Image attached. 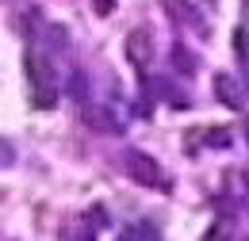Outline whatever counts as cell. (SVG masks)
<instances>
[{"instance_id":"cell-1","label":"cell","mask_w":249,"mask_h":241,"mask_svg":"<svg viewBox=\"0 0 249 241\" xmlns=\"http://www.w3.org/2000/svg\"><path fill=\"white\" fill-rule=\"evenodd\" d=\"M23 73H27V85H31V96L38 107H50L54 103V77H50V65L38 50H27L23 54Z\"/></svg>"},{"instance_id":"cell-2","label":"cell","mask_w":249,"mask_h":241,"mask_svg":"<svg viewBox=\"0 0 249 241\" xmlns=\"http://www.w3.org/2000/svg\"><path fill=\"white\" fill-rule=\"evenodd\" d=\"M126 169L134 172V180H138V184H150V188H165V172L157 169V161H154V157H146V153L130 150V153H126Z\"/></svg>"},{"instance_id":"cell-3","label":"cell","mask_w":249,"mask_h":241,"mask_svg":"<svg viewBox=\"0 0 249 241\" xmlns=\"http://www.w3.org/2000/svg\"><path fill=\"white\" fill-rule=\"evenodd\" d=\"M126 54H130V61H134L138 69L150 61V38H146V31H134V34L126 38Z\"/></svg>"},{"instance_id":"cell-4","label":"cell","mask_w":249,"mask_h":241,"mask_svg":"<svg viewBox=\"0 0 249 241\" xmlns=\"http://www.w3.org/2000/svg\"><path fill=\"white\" fill-rule=\"evenodd\" d=\"M234 50H238V61H242V69H246V77H249V27L234 31Z\"/></svg>"},{"instance_id":"cell-5","label":"cell","mask_w":249,"mask_h":241,"mask_svg":"<svg viewBox=\"0 0 249 241\" xmlns=\"http://www.w3.org/2000/svg\"><path fill=\"white\" fill-rule=\"evenodd\" d=\"M96 12H100V16H107V12H111V0H96Z\"/></svg>"},{"instance_id":"cell-6","label":"cell","mask_w":249,"mask_h":241,"mask_svg":"<svg viewBox=\"0 0 249 241\" xmlns=\"http://www.w3.org/2000/svg\"><path fill=\"white\" fill-rule=\"evenodd\" d=\"M119 241H134V238H119Z\"/></svg>"}]
</instances>
